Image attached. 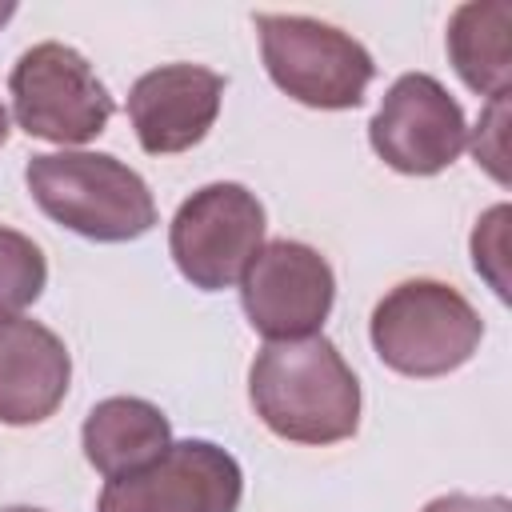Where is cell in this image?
<instances>
[{
	"label": "cell",
	"mask_w": 512,
	"mask_h": 512,
	"mask_svg": "<svg viewBox=\"0 0 512 512\" xmlns=\"http://www.w3.org/2000/svg\"><path fill=\"white\" fill-rule=\"evenodd\" d=\"M244 476L212 440H172L152 464L104 484L96 512H236Z\"/></svg>",
	"instance_id": "cell-7"
},
{
	"label": "cell",
	"mask_w": 512,
	"mask_h": 512,
	"mask_svg": "<svg viewBox=\"0 0 512 512\" xmlns=\"http://www.w3.org/2000/svg\"><path fill=\"white\" fill-rule=\"evenodd\" d=\"M248 400L268 432L292 444H340L360 424V384L328 336L264 344L248 372Z\"/></svg>",
	"instance_id": "cell-1"
},
{
	"label": "cell",
	"mask_w": 512,
	"mask_h": 512,
	"mask_svg": "<svg viewBox=\"0 0 512 512\" xmlns=\"http://www.w3.org/2000/svg\"><path fill=\"white\" fill-rule=\"evenodd\" d=\"M12 12H16V8H12V4H0V24H4V20H8V16H12Z\"/></svg>",
	"instance_id": "cell-20"
},
{
	"label": "cell",
	"mask_w": 512,
	"mask_h": 512,
	"mask_svg": "<svg viewBox=\"0 0 512 512\" xmlns=\"http://www.w3.org/2000/svg\"><path fill=\"white\" fill-rule=\"evenodd\" d=\"M504 220H508V208L496 204L476 224V232H472V264H476L480 276H488V284L496 288V296H508V280H504V252H508L504 232H508V224Z\"/></svg>",
	"instance_id": "cell-15"
},
{
	"label": "cell",
	"mask_w": 512,
	"mask_h": 512,
	"mask_svg": "<svg viewBox=\"0 0 512 512\" xmlns=\"http://www.w3.org/2000/svg\"><path fill=\"white\" fill-rule=\"evenodd\" d=\"M44 284H48V260L40 244L16 228H0V324L32 308Z\"/></svg>",
	"instance_id": "cell-14"
},
{
	"label": "cell",
	"mask_w": 512,
	"mask_h": 512,
	"mask_svg": "<svg viewBox=\"0 0 512 512\" xmlns=\"http://www.w3.org/2000/svg\"><path fill=\"white\" fill-rule=\"evenodd\" d=\"M252 24L260 32V52L272 84L296 104L340 112L364 100L376 64L360 40L312 16L256 12Z\"/></svg>",
	"instance_id": "cell-4"
},
{
	"label": "cell",
	"mask_w": 512,
	"mask_h": 512,
	"mask_svg": "<svg viewBox=\"0 0 512 512\" xmlns=\"http://www.w3.org/2000/svg\"><path fill=\"white\" fill-rule=\"evenodd\" d=\"M504 112H508V96H496V100L488 104V112L480 116L476 136H472L476 164H484L500 184L508 180V172H504Z\"/></svg>",
	"instance_id": "cell-16"
},
{
	"label": "cell",
	"mask_w": 512,
	"mask_h": 512,
	"mask_svg": "<svg viewBox=\"0 0 512 512\" xmlns=\"http://www.w3.org/2000/svg\"><path fill=\"white\" fill-rule=\"evenodd\" d=\"M368 336L392 372L432 380L472 360L484 340V320L452 284L404 280L372 308Z\"/></svg>",
	"instance_id": "cell-3"
},
{
	"label": "cell",
	"mask_w": 512,
	"mask_h": 512,
	"mask_svg": "<svg viewBox=\"0 0 512 512\" xmlns=\"http://www.w3.org/2000/svg\"><path fill=\"white\" fill-rule=\"evenodd\" d=\"M0 512H44V508H28V504H12V508H0Z\"/></svg>",
	"instance_id": "cell-19"
},
{
	"label": "cell",
	"mask_w": 512,
	"mask_h": 512,
	"mask_svg": "<svg viewBox=\"0 0 512 512\" xmlns=\"http://www.w3.org/2000/svg\"><path fill=\"white\" fill-rule=\"evenodd\" d=\"M168 248L192 288H232L264 248V204L244 184H204L176 208Z\"/></svg>",
	"instance_id": "cell-6"
},
{
	"label": "cell",
	"mask_w": 512,
	"mask_h": 512,
	"mask_svg": "<svg viewBox=\"0 0 512 512\" xmlns=\"http://www.w3.org/2000/svg\"><path fill=\"white\" fill-rule=\"evenodd\" d=\"M336 300V276L328 260L300 240L264 244L240 276V304L248 324L268 340L316 336Z\"/></svg>",
	"instance_id": "cell-8"
},
{
	"label": "cell",
	"mask_w": 512,
	"mask_h": 512,
	"mask_svg": "<svg viewBox=\"0 0 512 512\" xmlns=\"http://www.w3.org/2000/svg\"><path fill=\"white\" fill-rule=\"evenodd\" d=\"M224 76L204 64H160L128 92V120L148 156L188 152L220 116Z\"/></svg>",
	"instance_id": "cell-10"
},
{
	"label": "cell",
	"mask_w": 512,
	"mask_h": 512,
	"mask_svg": "<svg viewBox=\"0 0 512 512\" xmlns=\"http://www.w3.org/2000/svg\"><path fill=\"white\" fill-rule=\"evenodd\" d=\"M368 140L388 168L404 176H436L464 152L468 124L440 80L408 72L384 92L368 124Z\"/></svg>",
	"instance_id": "cell-9"
},
{
	"label": "cell",
	"mask_w": 512,
	"mask_h": 512,
	"mask_svg": "<svg viewBox=\"0 0 512 512\" xmlns=\"http://www.w3.org/2000/svg\"><path fill=\"white\" fill-rule=\"evenodd\" d=\"M16 124L48 144H88L112 120V96L96 80L92 64L56 40L20 52L8 76Z\"/></svg>",
	"instance_id": "cell-5"
},
{
	"label": "cell",
	"mask_w": 512,
	"mask_h": 512,
	"mask_svg": "<svg viewBox=\"0 0 512 512\" xmlns=\"http://www.w3.org/2000/svg\"><path fill=\"white\" fill-rule=\"evenodd\" d=\"M4 140H8V112H4V104H0V148H4Z\"/></svg>",
	"instance_id": "cell-18"
},
{
	"label": "cell",
	"mask_w": 512,
	"mask_h": 512,
	"mask_svg": "<svg viewBox=\"0 0 512 512\" xmlns=\"http://www.w3.org/2000/svg\"><path fill=\"white\" fill-rule=\"evenodd\" d=\"M508 32H512V4L504 0L460 4L448 20V60L456 76L488 100L508 96V76H512Z\"/></svg>",
	"instance_id": "cell-13"
},
{
	"label": "cell",
	"mask_w": 512,
	"mask_h": 512,
	"mask_svg": "<svg viewBox=\"0 0 512 512\" xmlns=\"http://www.w3.org/2000/svg\"><path fill=\"white\" fill-rule=\"evenodd\" d=\"M24 184L48 220L96 244L136 240L156 224L144 176L108 152H40L28 160Z\"/></svg>",
	"instance_id": "cell-2"
},
{
	"label": "cell",
	"mask_w": 512,
	"mask_h": 512,
	"mask_svg": "<svg viewBox=\"0 0 512 512\" xmlns=\"http://www.w3.org/2000/svg\"><path fill=\"white\" fill-rule=\"evenodd\" d=\"M72 380V356L64 340L40 320L0 324V424L24 428L48 420Z\"/></svg>",
	"instance_id": "cell-11"
},
{
	"label": "cell",
	"mask_w": 512,
	"mask_h": 512,
	"mask_svg": "<svg viewBox=\"0 0 512 512\" xmlns=\"http://www.w3.org/2000/svg\"><path fill=\"white\" fill-rule=\"evenodd\" d=\"M80 444L88 464L104 480H116L152 464L172 444V424L156 404L140 396H108L84 416Z\"/></svg>",
	"instance_id": "cell-12"
},
{
	"label": "cell",
	"mask_w": 512,
	"mask_h": 512,
	"mask_svg": "<svg viewBox=\"0 0 512 512\" xmlns=\"http://www.w3.org/2000/svg\"><path fill=\"white\" fill-rule=\"evenodd\" d=\"M420 512H512V508H508L504 496H464V492H452V496H436Z\"/></svg>",
	"instance_id": "cell-17"
}]
</instances>
